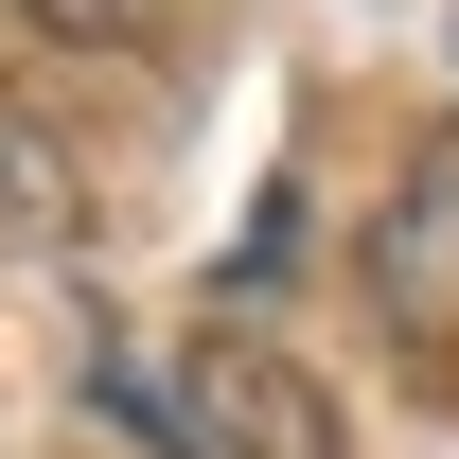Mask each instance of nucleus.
Instances as JSON below:
<instances>
[{
  "instance_id": "obj_1",
  "label": "nucleus",
  "mask_w": 459,
  "mask_h": 459,
  "mask_svg": "<svg viewBox=\"0 0 459 459\" xmlns=\"http://www.w3.org/2000/svg\"><path fill=\"white\" fill-rule=\"evenodd\" d=\"M89 406L160 459H336V389L265 336H107Z\"/></svg>"
},
{
  "instance_id": "obj_2",
  "label": "nucleus",
  "mask_w": 459,
  "mask_h": 459,
  "mask_svg": "<svg viewBox=\"0 0 459 459\" xmlns=\"http://www.w3.org/2000/svg\"><path fill=\"white\" fill-rule=\"evenodd\" d=\"M371 265H389L406 318H459V160L406 177V212H389V247H371Z\"/></svg>"
},
{
  "instance_id": "obj_3",
  "label": "nucleus",
  "mask_w": 459,
  "mask_h": 459,
  "mask_svg": "<svg viewBox=\"0 0 459 459\" xmlns=\"http://www.w3.org/2000/svg\"><path fill=\"white\" fill-rule=\"evenodd\" d=\"M18 18H36V36H124L142 0H18Z\"/></svg>"
}]
</instances>
